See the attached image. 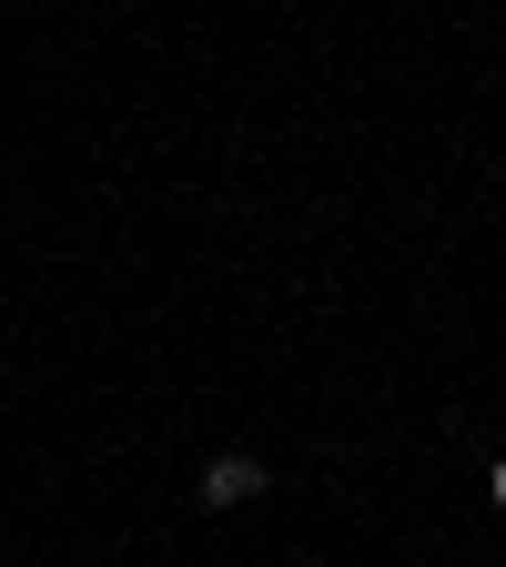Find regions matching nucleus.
Masks as SVG:
<instances>
[{"mask_svg": "<svg viewBox=\"0 0 506 567\" xmlns=\"http://www.w3.org/2000/svg\"><path fill=\"white\" fill-rule=\"evenodd\" d=\"M264 496V456H213L203 466V507H254Z\"/></svg>", "mask_w": 506, "mask_h": 567, "instance_id": "f257e3e1", "label": "nucleus"}, {"mask_svg": "<svg viewBox=\"0 0 506 567\" xmlns=\"http://www.w3.org/2000/svg\"><path fill=\"white\" fill-rule=\"evenodd\" d=\"M496 507H506V456H496Z\"/></svg>", "mask_w": 506, "mask_h": 567, "instance_id": "f03ea898", "label": "nucleus"}]
</instances>
